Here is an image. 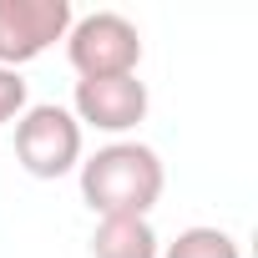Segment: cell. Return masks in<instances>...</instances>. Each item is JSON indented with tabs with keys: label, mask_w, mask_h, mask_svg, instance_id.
Here are the masks:
<instances>
[{
	"label": "cell",
	"mask_w": 258,
	"mask_h": 258,
	"mask_svg": "<svg viewBox=\"0 0 258 258\" xmlns=\"http://www.w3.org/2000/svg\"><path fill=\"white\" fill-rule=\"evenodd\" d=\"M162 162L142 142H111L81 162V198L101 218H147L162 198Z\"/></svg>",
	"instance_id": "obj_1"
},
{
	"label": "cell",
	"mask_w": 258,
	"mask_h": 258,
	"mask_svg": "<svg viewBox=\"0 0 258 258\" xmlns=\"http://www.w3.org/2000/svg\"><path fill=\"white\" fill-rule=\"evenodd\" d=\"M66 56H71V66H76L81 81L137 76L142 36H137V26L126 21V16H116V11H96V16L71 21V31H66Z\"/></svg>",
	"instance_id": "obj_2"
},
{
	"label": "cell",
	"mask_w": 258,
	"mask_h": 258,
	"mask_svg": "<svg viewBox=\"0 0 258 258\" xmlns=\"http://www.w3.org/2000/svg\"><path fill=\"white\" fill-rule=\"evenodd\" d=\"M16 157H21V167H26L31 177H41V182L66 177V172L81 162V121H76L66 106H56V101L26 106L21 121H16Z\"/></svg>",
	"instance_id": "obj_3"
},
{
	"label": "cell",
	"mask_w": 258,
	"mask_h": 258,
	"mask_svg": "<svg viewBox=\"0 0 258 258\" xmlns=\"http://www.w3.org/2000/svg\"><path fill=\"white\" fill-rule=\"evenodd\" d=\"M71 0H0V66H26L71 31Z\"/></svg>",
	"instance_id": "obj_4"
},
{
	"label": "cell",
	"mask_w": 258,
	"mask_h": 258,
	"mask_svg": "<svg viewBox=\"0 0 258 258\" xmlns=\"http://www.w3.org/2000/svg\"><path fill=\"white\" fill-rule=\"evenodd\" d=\"M76 121L96 132H132L147 116V81L137 76H101V81H76Z\"/></svg>",
	"instance_id": "obj_5"
},
{
	"label": "cell",
	"mask_w": 258,
	"mask_h": 258,
	"mask_svg": "<svg viewBox=\"0 0 258 258\" xmlns=\"http://www.w3.org/2000/svg\"><path fill=\"white\" fill-rule=\"evenodd\" d=\"M91 258H157V233L147 218H101L91 233Z\"/></svg>",
	"instance_id": "obj_6"
},
{
	"label": "cell",
	"mask_w": 258,
	"mask_h": 258,
	"mask_svg": "<svg viewBox=\"0 0 258 258\" xmlns=\"http://www.w3.org/2000/svg\"><path fill=\"white\" fill-rule=\"evenodd\" d=\"M167 258H238V243L223 228H182L167 243Z\"/></svg>",
	"instance_id": "obj_7"
},
{
	"label": "cell",
	"mask_w": 258,
	"mask_h": 258,
	"mask_svg": "<svg viewBox=\"0 0 258 258\" xmlns=\"http://www.w3.org/2000/svg\"><path fill=\"white\" fill-rule=\"evenodd\" d=\"M21 111H26V81H21V71L0 66V126L21 121Z\"/></svg>",
	"instance_id": "obj_8"
}]
</instances>
